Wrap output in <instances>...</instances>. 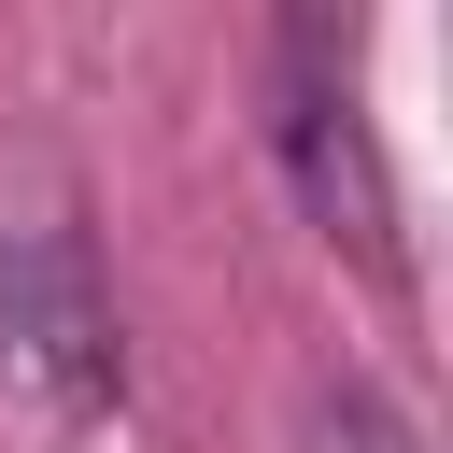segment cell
Masks as SVG:
<instances>
[{"label":"cell","instance_id":"1","mask_svg":"<svg viewBox=\"0 0 453 453\" xmlns=\"http://www.w3.org/2000/svg\"><path fill=\"white\" fill-rule=\"evenodd\" d=\"M127 396V326L57 156L0 170V453H85Z\"/></svg>","mask_w":453,"mask_h":453},{"label":"cell","instance_id":"2","mask_svg":"<svg viewBox=\"0 0 453 453\" xmlns=\"http://www.w3.org/2000/svg\"><path fill=\"white\" fill-rule=\"evenodd\" d=\"M269 156H283L297 212L326 226V255H354L382 297H411L396 170H382V127H368V85H354V42H340L326 14H283V28H269Z\"/></svg>","mask_w":453,"mask_h":453},{"label":"cell","instance_id":"3","mask_svg":"<svg viewBox=\"0 0 453 453\" xmlns=\"http://www.w3.org/2000/svg\"><path fill=\"white\" fill-rule=\"evenodd\" d=\"M297 453H425V425H411L368 368H340V382L297 396Z\"/></svg>","mask_w":453,"mask_h":453}]
</instances>
